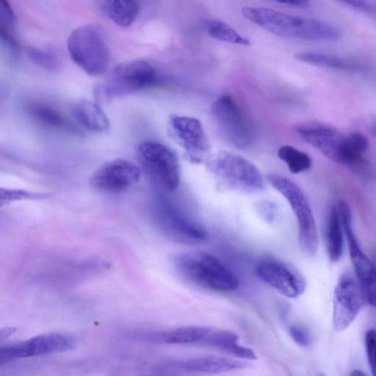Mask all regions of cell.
Listing matches in <instances>:
<instances>
[{
	"label": "cell",
	"mask_w": 376,
	"mask_h": 376,
	"mask_svg": "<svg viewBox=\"0 0 376 376\" xmlns=\"http://www.w3.org/2000/svg\"><path fill=\"white\" fill-rule=\"evenodd\" d=\"M243 16L249 21L280 36L306 41H337L338 29L327 23L305 20L265 8L245 7Z\"/></svg>",
	"instance_id": "cell-1"
},
{
	"label": "cell",
	"mask_w": 376,
	"mask_h": 376,
	"mask_svg": "<svg viewBox=\"0 0 376 376\" xmlns=\"http://www.w3.org/2000/svg\"><path fill=\"white\" fill-rule=\"evenodd\" d=\"M173 265L184 279L215 292L231 293L237 290V275L215 256L203 252L178 254Z\"/></svg>",
	"instance_id": "cell-2"
},
{
	"label": "cell",
	"mask_w": 376,
	"mask_h": 376,
	"mask_svg": "<svg viewBox=\"0 0 376 376\" xmlns=\"http://www.w3.org/2000/svg\"><path fill=\"white\" fill-rule=\"evenodd\" d=\"M205 163L214 178L230 190L254 194L264 189L261 172L248 159L236 152H217Z\"/></svg>",
	"instance_id": "cell-3"
},
{
	"label": "cell",
	"mask_w": 376,
	"mask_h": 376,
	"mask_svg": "<svg viewBox=\"0 0 376 376\" xmlns=\"http://www.w3.org/2000/svg\"><path fill=\"white\" fill-rule=\"evenodd\" d=\"M160 81L157 69L141 60L130 61L115 66L108 80L98 87L99 100L126 96L152 88Z\"/></svg>",
	"instance_id": "cell-4"
},
{
	"label": "cell",
	"mask_w": 376,
	"mask_h": 376,
	"mask_svg": "<svg viewBox=\"0 0 376 376\" xmlns=\"http://www.w3.org/2000/svg\"><path fill=\"white\" fill-rule=\"evenodd\" d=\"M140 170L161 189L173 192L180 182V167L177 154L164 144L145 141L136 151Z\"/></svg>",
	"instance_id": "cell-5"
},
{
	"label": "cell",
	"mask_w": 376,
	"mask_h": 376,
	"mask_svg": "<svg viewBox=\"0 0 376 376\" xmlns=\"http://www.w3.org/2000/svg\"><path fill=\"white\" fill-rule=\"evenodd\" d=\"M68 50L72 60L91 76L102 75L108 68V48L103 37L92 26L75 29L68 38Z\"/></svg>",
	"instance_id": "cell-6"
},
{
	"label": "cell",
	"mask_w": 376,
	"mask_h": 376,
	"mask_svg": "<svg viewBox=\"0 0 376 376\" xmlns=\"http://www.w3.org/2000/svg\"><path fill=\"white\" fill-rule=\"evenodd\" d=\"M269 184L280 193L291 205L298 222L301 248L308 255H314L318 249L317 229L309 201L295 182L278 175L267 178Z\"/></svg>",
	"instance_id": "cell-7"
},
{
	"label": "cell",
	"mask_w": 376,
	"mask_h": 376,
	"mask_svg": "<svg viewBox=\"0 0 376 376\" xmlns=\"http://www.w3.org/2000/svg\"><path fill=\"white\" fill-rule=\"evenodd\" d=\"M337 208L361 293L368 305L376 308V268L361 249L353 228L352 211L348 202L340 200Z\"/></svg>",
	"instance_id": "cell-8"
},
{
	"label": "cell",
	"mask_w": 376,
	"mask_h": 376,
	"mask_svg": "<svg viewBox=\"0 0 376 376\" xmlns=\"http://www.w3.org/2000/svg\"><path fill=\"white\" fill-rule=\"evenodd\" d=\"M154 215L159 229L173 240L197 244L208 238V233L203 226L166 199L160 198L156 202Z\"/></svg>",
	"instance_id": "cell-9"
},
{
	"label": "cell",
	"mask_w": 376,
	"mask_h": 376,
	"mask_svg": "<svg viewBox=\"0 0 376 376\" xmlns=\"http://www.w3.org/2000/svg\"><path fill=\"white\" fill-rule=\"evenodd\" d=\"M168 132L182 148L188 161L194 164L206 162L210 155V146L199 120L173 115L168 121Z\"/></svg>",
	"instance_id": "cell-10"
},
{
	"label": "cell",
	"mask_w": 376,
	"mask_h": 376,
	"mask_svg": "<svg viewBox=\"0 0 376 376\" xmlns=\"http://www.w3.org/2000/svg\"><path fill=\"white\" fill-rule=\"evenodd\" d=\"M257 277L288 298L296 299L305 294L307 282L294 266L273 257L259 260L255 268Z\"/></svg>",
	"instance_id": "cell-11"
},
{
	"label": "cell",
	"mask_w": 376,
	"mask_h": 376,
	"mask_svg": "<svg viewBox=\"0 0 376 376\" xmlns=\"http://www.w3.org/2000/svg\"><path fill=\"white\" fill-rule=\"evenodd\" d=\"M73 338L61 333H48L3 346L0 365L21 359L66 352L75 348Z\"/></svg>",
	"instance_id": "cell-12"
},
{
	"label": "cell",
	"mask_w": 376,
	"mask_h": 376,
	"mask_svg": "<svg viewBox=\"0 0 376 376\" xmlns=\"http://www.w3.org/2000/svg\"><path fill=\"white\" fill-rule=\"evenodd\" d=\"M212 113L224 137L231 145L241 150L250 146L251 129L234 98L224 95L215 100Z\"/></svg>",
	"instance_id": "cell-13"
},
{
	"label": "cell",
	"mask_w": 376,
	"mask_h": 376,
	"mask_svg": "<svg viewBox=\"0 0 376 376\" xmlns=\"http://www.w3.org/2000/svg\"><path fill=\"white\" fill-rule=\"evenodd\" d=\"M138 165L124 158L114 159L96 170L90 179L94 190L106 194H120L136 185L140 180Z\"/></svg>",
	"instance_id": "cell-14"
},
{
	"label": "cell",
	"mask_w": 376,
	"mask_h": 376,
	"mask_svg": "<svg viewBox=\"0 0 376 376\" xmlns=\"http://www.w3.org/2000/svg\"><path fill=\"white\" fill-rule=\"evenodd\" d=\"M364 300L357 280L349 273L342 274L334 293L333 325L337 331H343L351 326Z\"/></svg>",
	"instance_id": "cell-15"
},
{
	"label": "cell",
	"mask_w": 376,
	"mask_h": 376,
	"mask_svg": "<svg viewBox=\"0 0 376 376\" xmlns=\"http://www.w3.org/2000/svg\"><path fill=\"white\" fill-rule=\"evenodd\" d=\"M247 366L236 358L206 355L172 361L159 370L168 375H213L245 369Z\"/></svg>",
	"instance_id": "cell-16"
},
{
	"label": "cell",
	"mask_w": 376,
	"mask_h": 376,
	"mask_svg": "<svg viewBox=\"0 0 376 376\" xmlns=\"http://www.w3.org/2000/svg\"><path fill=\"white\" fill-rule=\"evenodd\" d=\"M297 133L331 161L340 164L345 137L334 127L319 122H305L296 126Z\"/></svg>",
	"instance_id": "cell-17"
},
{
	"label": "cell",
	"mask_w": 376,
	"mask_h": 376,
	"mask_svg": "<svg viewBox=\"0 0 376 376\" xmlns=\"http://www.w3.org/2000/svg\"><path fill=\"white\" fill-rule=\"evenodd\" d=\"M212 328L205 326H184L146 335L154 342L168 345H193L204 346Z\"/></svg>",
	"instance_id": "cell-18"
},
{
	"label": "cell",
	"mask_w": 376,
	"mask_h": 376,
	"mask_svg": "<svg viewBox=\"0 0 376 376\" xmlns=\"http://www.w3.org/2000/svg\"><path fill=\"white\" fill-rule=\"evenodd\" d=\"M71 111L77 122L89 131L98 133L108 131L109 119L102 108L94 101L79 100L72 106Z\"/></svg>",
	"instance_id": "cell-19"
},
{
	"label": "cell",
	"mask_w": 376,
	"mask_h": 376,
	"mask_svg": "<svg viewBox=\"0 0 376 376\" xmlns=\"http://www.w3.org/2000/svg\"><path fill=\"white\" fill-rule=\"evenodd\" d=\"M96 4L106 17L123 27L131 25L140 11L137 0H96Z\"/></svg>",
	"instance_id": "cell-20"
},
{
	"label": "cell",
	"mask_w": 376,
	"mask_h": 376,
	"mask_svg": "<svg viewBox=\"0 0 376 376\" xmlns=\"http://www.w3.org/2000/svg\"><path fill=\"white\" fill-rule=\"evenodd\" d=\"M342 226L337 206L330 208L326 223V243L329 259L332 263L339 261L344 248Z\"/></svg>",
	"instance_id": "cell-21"
},
{
	"label": "cell",
	"mask_w": 376,
	"mask_h": 376,
	"mask_svg": "<svg viewBox=\"0 0 376 376\" xmlns=\"http://www.w3.org/2000/svg\"><path fill=\"white\" fill-rule=\"evenodd\" d=\"M296 59L311 65L348 71L363 70V66L349 60L334 55L317 52H301L297 54Z\"/></svg>",
	"instance_id": "cell-22"
},
{
	"label": "cell",
	"mask_w": 376,
	"mask_h": 376,
	"mask_svg": "<svg viewBox=\"0 0 376 376\" xmlns=\"http://www.w3.org/2000/svg\"><path fill=\"white\" fill-rule=\"evenodd\" d=\"M369 148V141L366 136L360 133H353L345 137L343 140L340 164L358 165Z\"/></svg>",
	"instance_id": "cell-23"
},
{
	"label": "cell",
	"mask_w": 376,
	"mask_h": 376,
	"mask_svg": "<svg viewBox=\"0 0 376 376\" xmlns=\"http://www.w3.org/2000/svg\"><path fill=\"white\" fill-rule=\"evenodd\" d=\"M278 157L289 170L295 175L310 170L312 161L310 155L292 146H283L278 151Z\"/></svg>",
	"instance_id": "cell-24"
},
{
	"label": "cell",
	"mask_w": 376,
	"mask_h": 376,
	"mask_svg": "<svg viewBox=\"0 0 376 376\" xmlns=\"http://www.w3.org/2000/svg\"><path fill=\"white\" fill-rule=\"evenodd\" d=\"M207 32L211 38L220 41L249 46L250 41L241 36L233 28L220 21H210L206 24Z\"/></svg>",
	"instance_id": "cell-25"
},
{
	"label": "cell",
	"mask_w": 376,
	"mask_h": 376,
	"mask_svg": "<svg viewBox=\"0 0 376 376\" xmlns=\"http://www.w3.org/2000/svg\"><path fill=\"white\" fill-rule=\"evenodd\" d=\"M30 113L40 124L52 129L66 126V121L57 110L45 104L36 103L31 106Z\"/></svg>",
	"instance_id": "cell-26"
},
{
	"label": "cell",
	"mask_w": 376,
	"mask_h": 376,
	"mask_svg": "<svg viewBox=\"0 0 376 376\" xmlns=\"http://www.w3.org/2000/svg\"><path fill=\"white\" fill-rule=\"evenodd\" d=\"M27 55L36 64L47 71H55L59 67V59L52 52L37 48H29Z\"/></svg>",
	"instance_id": "cell-27"
},
{
	"label": "cell",
	"mask_w": 376,
	"mask_h": 376,
	"mask_svg": "<svg viewBox=\"0 0 376 376\" xmlns=\"http://www.w3.org/2000/svg\"><path fill=\"white\" fill-rule=\"evenodd\" d=\"M0 197H1L0 204L3 207L13 203L14 201L42 199L47 197V194L20 189L2 188L1 191H0Z\"/></svg>",
	"instance_id": "cell-28"
},
{
	"label": "cell",
	"mask_w": 376,
	"mask_h": 376,
	"mask_svg": "<svg viewBox=\"0 0 376 376\" xmlns=\"http://www.w3.org/2000/svg\"><path fill=\"white\" fill-rule=\"evenodd\" d=\"M1 41L4 53L10 62H14L19 59L20 55V47L6 31L1 30Z\"/></svg>",
	"instance_id": "cell-29"
},
{
	"label": "cell",
	"mask_w": 376,
	"mask_h": 376,
	"mask_svg": "<svg viewBox=\"0 0 376 376\" xmlns=\"http://www.w3.org/2000/svg\"><path fill=\"white\" fill-rule=\"evenodd\" d=\"M365 340L369 366L373 375L376 376V331L369 329Z\"/></svg>",
	"instance_id": "cell-30"
},
{
	"label": "cell",
	"mask_w": 376,
	"mask_h": 376,
	"mask_svg": "<svg viewBox=\"0 0 376 376\" xmlns=\"http://www.w3.org/2000/svg\"><path fill=\"white\" fill-rule=\"evenodd\" d=\"M0 6L1 29L6 31L15 23L16 17L8 0H0Z\"/></svg>",
	"instance_id": "cell-31"
},
{
	"label": "cell",
	"mask_w": 376,
	"mask_h": 376,
	"mask_svg": "<svg viewBox=\"0 0 376 376\" xmlns=\"http://www.w3.org/2000/svg\"><path fill=\"white\" fill-rule=\"evenodd\" d=\"M289 333L294 342L301 347H308L311 344V338L308 331L302 326L292 325L289 328Z\"/></svg>",
	"instance_id": "cell-32"
},
{
	"label": "cell",
	"mask_w": 376,
	"mask_h": 376,
	"mask_svg": "<svg viewBox=\"0 0 376 376\" xmlns=\"http://www.w3.org/2000/svg\"><path fill=\"white\" fill-rule=\"evenodd\" d=\"M338 1L361 10L376 11V8L371 6L366 0H338Z\"/></svg>",
	"instance_id": "cell-33"
},
{
	"label": "cell",
	"mask_w": 376,
	"mask_h": 376,
	"mask_svg": "<svg viewBox=\"0 0 376 376\" xmlns=\"http://www.w3.org/2000/svg\"><path fill=\"white\" fill-rule=\"evenodd\" d=\"M273 1L297 7H305L309 2L308 0H273Z\"/></svg>",
	"instance_id": "cell-34"
},
{
	"label": "cell",
	"mask_w": 376,
	"mask_h": 376,
	"mask_svg": "<svg viewBox=\"0 0 376 376\" xmlns=\"http://www.w3.org/2000/svg\"><path fill=\"white\" fill-rule=\"evenodd\" d=\"M371 124V133L374 137H376V118L374 117Z\"/></svg>",
	"instance_id": "cell-35"
},
{
	"label": "cell",
	"mask_w": 376,
	"mask_h": 376,
	"mask_svg": "<svg viewBox=\"0 0 376 376\" xmlns=\"http://www.w3.org/2000/svg\"><path fill=\"white\" fill-rule=\"evenodd\" d=\"M352 375H364L365 373L361 372V370H354V372H352Z\"/></svg>",
	"instance_id": "cell-36"
}]
</instances>
